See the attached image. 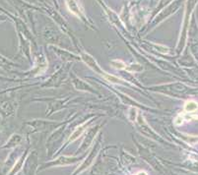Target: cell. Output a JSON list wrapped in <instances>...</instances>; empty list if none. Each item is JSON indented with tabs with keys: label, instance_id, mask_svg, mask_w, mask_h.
Wrapping results in <instances>:
<instances>
[{
	"label": "cell",
	"instance_id": "1",
	"mask_svg": "<svg viewBox=\"0 0 198 175\" xmlns=\"http://www.w3.org/2000/svg\"><path fill=\"white\" fill-rule=\"evenodd\" d=\"M198 109V104L194 101H188L184 104V111L187 113H193Z\"/></svg>",
	"mask_w": 198,
	"mask_h": 175
},
{
	"label": "cell",
	"instance_id": "2",
	"mask_svg": "<svg viewBox=\"0 0 198 175\" xmlns=\"http://www.w3.org/2000/svg\"><path fill=\"white\" fill-rule=\"evenodd\" d=\"M86 126H87V123H85V124H83V125H81L79 128H77V129L73 132V134H72V135L70 136V138H69V141H70V142H73V141H75L76 139L79 138V137L84 133L85 129H86Z\"/></svg>",
	"mask_w": 198,
	"mask_h": 175
},
{
	"label": "cell",
	"instance_id": "3",
	"mask_svg": "<svg viewBox=\"0 0 198 175\" xmlns=\"http://www.w3.org/2000/svg\"><path fill=\"white\" fill-rule=\"evenodd\" d=\"M133 175H148V173L146 172V171H138V172H136L135 174H133Z\"/></svg>",
	"mask_w": 198,
	"mask_h": 175
}]
</instances>
